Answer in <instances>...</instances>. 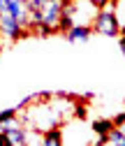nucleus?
<instances>
[{
    "label": "nucleus",
    "instance_id": "1",
    "mask_svg": "<svg viewBox=\"0 0 125 146\" xmlns=\"http://www.w3.org/2000/svg\"><path fill=\"white\" fill-rule=\"evenodd\" d=\"M60 0H46V3L37 9H30V28L35 26H46L51 33L58 30V21H60V12H63Z\"/></svg>",
    "mask_w": 125,
    "mask_h": 146
},
{
    "label": "nucleus",
    "instance_id": "2",
    "mask_svg": "<svg viewBox=\"0 0 125 146\" xmlns=\"http://www.w3.org/2000/svg\"><path fill=\"white\" fill-rule=\"evenodd\" d=\"M95 33L104 35V37H116V35L120 33V26L116 21V14H114V7L111 5H104L97 9L95 19H93V26H91Z\"/></svg>",
    "mask_w": 125,
    "mask_h": 146
},
{
    "label": "nucleus",
    "instance_id": "3",
    "mask_svg": "<svg viewBox=\"0 0 125 146\" xmlns=\"http://www.w3.org/2000/svg\"><path fill=\"white\" fill-rule=\"evenodd\" d=\"M26 28L14 19V16H9V14H0V37H5V40H21V37H26Z\"/></svg>",
    "mask_w": 125,
    "mask_h": 146
},
{
    "label": "nucleus",
    "instance_id": "4",
    "mask_svg": "<svg viewBox=\"0 0 125 146\" xmlns=\"http://www.w3.org/2000/svg\"><path fill=\"white\" fill-rule=\"evenodd\" d=\"M5 14L14 16L16 21H19L26 30L30 28V9L26 5V0H7V5H5Z\"/></svg>",
    "mask_w": 125,
    "mask_h": 146
},
{
    "label": "nucleus",
    "instance_id": "5",
    "mask_svg": "<svg viewBox=\"0 0 125 146\" xmlns=\"http://www.w3.org/2000/svg\"><path fill=\"white\" fill-rule=\"evenodd\" d=\"M91 33H93L91 26H72L65 35H67V42H86L91 37Z\"/></svg>",
    "mask_w": 125,
    "mask_h": 146
},
{
    "label": "nucleus",
    "instance_id": "6",
    "mask_svg": "<svg viewBox=\"0 0 125 146\" xmlns=\"http://www.w3.org/2000/svg\"><path fill=\"white\" fill-rule=\"evenodd\" d=\"M40 146H63V132H60V127H51V130L42 132Z\"/></svg>",
    "mask_w": 125,
    "mask_h": 146
},
{
    "label": "nucleus",
    "instance_id": "7",
    "mask_svg": "<svg viewBox=\"0 0 125 146\" xmlns=\"http://www.w3.org/2000/svg\"><path fill=\"white\" fill-rule=\"evenodd\" d=\"M91 127H93V132H95L100 139H104V141H106V135H109L116 125H114V121H109V118H100V121H95Z\"/></svg>",
    "mask_w": 125,
    "mask_h": 146
},
{
    "label": "nucleus",
    "instance_id": "8",
    "mask_svg": "<svg viewBox=\"0 0 125 146\" xmlns=\"http://www.w3.org/2000/svg\"><path fill=\"white\" fill-rule=\"evenodd\" d=\"M111 7H114V14H116L118 26H120V28H125V0H114Z\"/></svg>",
    "mask_w": 125,
    "mask_h": 146
},
{
    "label": "nucleus",
    "instance_id": "9",
    "mask_svg": "<svg viewBox=\"0 0 125 146\" xmlns=\"http://www.w3.org/2000/svg\"><path fill=\"white\" fill-rule=\"evenodd\" d=\"M16 114H19V109H16V107L5 109V111H0V123H5V121H9V118H14Z\"/></svg>",
    "mask_w": 125,
    "mask_h": 146
},
{
    "label": "nucleus",
    "instance_id": "10",
    "mask_svg": "<svg viewBox=\"0 0 125 146\" xmlns=\"http://www.w3.org/2000/svg\"><path fill=\"white\" fill-rule=\"evenodd\" d=\"M5 5H7V0H0V14L5 12Z\"/></svg>",
    "mask_w": 125,
    "mask_h": 146
},
{
    "label": "nucleus",
    "instance_id": "11",
    "mask_svg": "<svg viewBox=\"0 0 125 146\" xmlns=\"http://www.w3.org/2000/svg\"><path fill=\"white\" fill-rule=\"evenodd\" d=\"M118 130H120V132H123V137H125V123H120V125H118Z\"/></svg>",
    "mask_w": 125,
    "mask_h": 146
},
{
    "label": "nucleus",
    "instance_id": "12",
    "mask_svg": "<svg viewBox=\"0 0 125 146\" xmlns=\"http://www.w3.org/2000/svg\"><path fill=\"white\" fill-rule=\"evenodd\" d=\"M120 49H123V56H125V46H120Z\"/></svg>",
    "mask_w": 125,
    "mask_h": 146
},
{
    "label": "nucleus",
    "instance_id": "13",
    "mask_svg": "<svg viewBox=\"0 0 125 146\" xmlns=\"http://www.w3.org/2000/svg\"><path fill=\"white\" fill-rule=\"evenodd\" d=\"M0 49H3V42H0Z\"/></svg>",
    "mask_w": 125,
    "mask_h": 146
}]
</instances>
